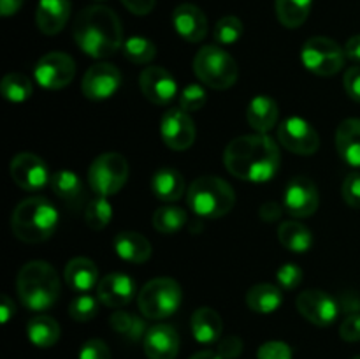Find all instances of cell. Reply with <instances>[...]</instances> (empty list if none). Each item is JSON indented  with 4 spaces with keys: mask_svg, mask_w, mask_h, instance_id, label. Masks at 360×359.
Wrapping results in <instances>:
<instances>
[{
    "mask_svg": "<svg viewBox=\"0 0 360 359\" xmlns=\"http://www.w3.org/2000/svg\"><path fill=\"white\" fill-rule=\"evenodd\" d=\"M183 291L172 278L158 277L148 282L137 296V305L146 319L162 320L178 312Z\"/></svg>",
    "mask_w": 360,
    "mask_h": 359,
    "instance_id": "obj_7",
    "label": "cell"
},
{
    "mask_svg": "<svg viewBox=\"0 0 360 359\" xmlns=\"http://www.w3.org/2000/svg\"><path fill=\"white\" fill-rule=\"evenodd\" d=\"M320 196L315 183L304 176H297L288 182L283 196V208L295 218L311 217L319 210Z\"/></svg>",
    "mask_w": 360,
    "mask_h": 359,
    "instance_id": "obj_12",
    "label": "cell"
},
{
    "mask_svg": "<svg viewBox=\"0 0 360 359\" xmlns=\"http://www.w3.org/2000/svg\"><path fill=\"white\" fill-rule=\"evenodd\" d=\"M281 213H283V204L274 203V201L262 204L259 211L260 218H262L264 222H278L281 218Z\"/></svg>",
    "mask_w": 360,
    "mask_h": 359,
    "instance_id": "obj_49",
    "label": "cell"
},
{
    "mask_svg": "<svg viewBox=\"0 0 360 359\" xmlns=\"http://www.w3.org/2000/svg\"><path fill=\"white\" fill-rule=\"evenodd\" d=\"M115 250L123 260L132 264H143L150 259L151 245L139 232H120L115 238Z\"/></svg>",
    "mask_w": 360,
    "mask_h": 359,
    "instance_id": "obj_26",
    "label": "cell"
},
{
    "mask_svg": "<svg viewBox=\"0 0 360 359\" xmlns=\"http://www.w3.org/2000/svg\"><path fill=\"white\" fill-rule=\"evenodd\" d=\"M136 294V284L129 275L109 273L97 285L98 301L109 308L120 310L129 305Z\"/></svg>",
    "mask_w": 360,
    "mask_h": 359,
    "instance_id": "obj_18",
    "label": "cell"
},
{
    "mask_svg": "<svg viewBox=\"0 0 360 359\" xmlns=\"http://www.w3.org/2000/svg\"><path fill=\"white\" fill-rule=\"evenodd\" d=\"M72 35L81 51L91 58H108L123 48L120 18L109 7L95 4L84 7L74 20Z\"/></svg>",
    "mask_w": 360,
    "mask_h": 359,
    "instance_id": "obj_2",
    "label": "cell"
},
{
    "mask_svg": "<svg viewBox=\"0 0 360 359\" xmlns=\"http://www.w3.org/2000/svg\"><path fill=\"white\" fill-rule=\"evenodd\" d=\"M70 16V0H39L35 21L42 34L55 35L63 30Z\"/></svg>",
    "mask_w": 360,
    "mask_h": 359,
    "instance_id": "obj_21",
    "label": "cell"
},
{
    "mask_svg": "<svg viewBox=\"0 0 360 359\" xmlns=\"http://www.w3.org/2000/svg\"><path fill=\"white\" fill-rule=\"evenodd\" d=\"M160 134L164 143L171 150L183 151L192 146L195 141V125L188 113L172 108L162 116Z\"/></svg>",
    "mask_w": 360,
    "mask_h": 359,
    "instance_id": "obj_16",
    "label": "cell"
},
{
    "mask_svg": "<svg viewBox=\"0 0 360 359\" xmlns=\"http://www.w3.org/2000/svg\"><path fill=\"white\" fill-rule=\"evenodd\" d=\"M221 333H224V322H221V317L213 308L202 306V308L193 312L192 334L199 344H214V341L220 340Z\"/></svg>",
    "mask_w": 360,
    "mask_h": 359,
    "instance_id": "obj_25",
    "label": "cell"
},
{
    "mask_svg": "<svg viewBox=\"0 0 360 359\" xmlns=\"http://www.w3.org/2000/svg\"><path fill=\"white\" fill-rule=\"evenodd\" d=\"M343 84L347 94L355 102H360V65H354L345 73Z\"/></svg>",
    "mask_w": 360,
    "mask_h": 359,
    "instance_id": "obj_46",
    "label": "cell"
},
{
    "mask_svg": "<svg viewBox=\"0 0 360 359\" xmlns=\"http://www.w3.org/2000/svg\"><path fill=\"white\" fill-rule=\"evenodd\" d=\"M21 6H23V0H0V14L4 18L13 16L21 9Z\"/></svg>",
    "mask_w": 360,
    "mask_h": 359,
    "instance_id": "obj_52",
    "label": "cell"
},
{
    "mask_svg": "<svg viewBox=\"0 0 360 359\" xmlns=\"http://www.w3.org/2000/svg\"><path fill=\"white\" fill-rule=\"evenodd\" d=\"M347 53L329 37H311L304 42L301 60L308 70L316 76H334L345 67Z\"/></svg>",
    "mask_w": 360,
    "mask_h": 359,
    "instance_id": "obj_9",
    "label": "cell"
},
{
    "mask_svg": "<svg viewBox=\"0 0 360 359\" xmlns=\"http://www.w3.org/2000/svg\"><path fill=\"white\" fill-rule=\"evenodd\" d=\"M227 171L243 182L266 183L276 176L281 164L278 144L266 134H246L227 144L224 153Z\"/></svg>",
    "mask_w": 360,
    "mask_h": 359,
    "instance_id": "obj_1",
    "label": "cell"
},
{
    "mask_svg": "<svg viewBox=\"0 0 360 359\" xmlns=\"http://www.w3.org/2000/svg\"><path fill=\"white\" fill-rule=\"evenodd\" d=\"M206 104V92L199 84H188L179 95V109L185 113H195Z\"/></svg>",
    "mask_w": 360,
    "mask_h": 359,
    "instance_id": "obj_40",
    "label": "cell"
},
{
    "mask_svg": "<svg viewBox=\"0 0 360 359\" xmlns=\"http://www.w3.org/2000/svg\"><path fill=\"white\" fill-rule=\"evenodd\" d=\"M112 329L120 334V336L127 338L129 341H139L144 340L148 333L146 322L141 317L134 315V313L123 312V310H116L109 319Z\"/></svg>",
    "mask_w": 360,
    "mask_h": 359,
    "instance_id": "obj_33",
    "label": "cell"
},
{
    "mask_svg": "<svg viewBox=\"0 0 360 359\" xmlns=\"http://www.w3.org/2000/svg\"><path fill=\"white\" fill-rule=\"evenodd\" d=\"M112 218V208L109 203V197L97 196L88 203L86 210H84V220L86 225L94 231H101V229L108 227L109 222Z\"/></svg>",
    "mask_w": 360,
    "mask_h": 359,
    "instance_id": "obj_36",
    "label": "cell"
},
{
    "mask_svg": "<svg viewBox=\"0 0 360 359\" xmlns=\"http://www.w3.org/2000/svg\"><path fill=\"white\" fill-rule=\"evenodd\" d=\"M276 280L285 291H294L302 282V270L294 263H287L276 271Z\"/></svg>",
    "mask_w": 360,
    "mask_h": 359,
    "instance_id": "obj_41",
    "label": "cell"
},
{
    "mask_svg": "<svg viewBox=\"0 0 360 359\" xmlns=\"http://www.w3.org/2000/svg\"><path fill=\"white\" fill-rule=\"evenodd\" d=\"M139 87L144 97L158 106L169 104L178 94V84L172 74L158 65H150L141 73Z\"/></svg>",
    "mask_w": 360,
    "mask_h": 359,
    "instance_id": "obj_17",
    "label": "cell"
},
{
    "mask_svg": "<svg viewBox=\"0 0 360 359\" xmlns=\"http://www.w3.org/2000/svg\"><path fill=\"white\" fill-rule=\"evenodd\" d=\"M58 211L46 197L34 196L21 201L13 211L11 227L14 236L25 243H42L58 229Z\"/></svg>",
    "mask_w": 360,
    "mask_h": 359,
    "instance_id": "obj_4",
    "label": "cell"
},
{
    "mask_svg": "<svg viewBox=\"0 0 360 359\" xmlns=\"http://www.w3.org/2000/svg\"><path fill=\"white\" fill-rule=\"evenodd\" d=\"M151 190L164 203H174L181 199L185 194V178L176 169L162 168L153 175Z\"/></svg>",
    "mask_w": 360,
    "mask_h": 359,
    "instance_id": "obj_27",
    "label": "cell"
},
{
    "mask_svg": "<svg viewBox=\"0 0 360 359\" xmlns=\"http://www.w3.org/2000/svg\"><path fill=\"white\" fill-rule=\"evenodd\" d=\"M14 313H16L14 303L7 296H0V319H2V322H9Z\"/></svg>",
    "mask_w": 360,
    "mask_h": 359,
    "instance_id": "obj_51",
    "label": "cell"
},
{
    "mask_svg": "<svg viewBox=\"0 0 360 359\" xmlns=\"http://www.w3.org/2000/svg\"><path fill=\"white\" fill-rule=\"evenodd\" d=\"M188 208L200 218H220L234 208V189L218 176H200L186 192Z\"/></svg>",
    "mask_w": 360,
    "mask_h": 359,
    "instance_id": "obj_5",
    "label": "cell"
},
{
    "mask_svg": "<svg viewBox=\"0 0 360 359\" xmlns=\"http://www.w3.org/2000/svg\"><path fill=\"white\" fill-rule=\"evenodd\" d=\"M16 289L23 306L32 312H46L60 298L58 273L46 260H30L18 273Z\"/></svg>",
    "mask_w": 360,
    "mask_h": 359,
    "instance_id": "obj_3",
    "label": "cell"
},
{
    "mask_svg": "<svg viewBox=\"0 0 360 359\" xmlns=\"http://www.w3.org/2000/svg\"><path fill=\"white\" fill-rule=\"evenodd\" d=\"M9 172L14 183L23 190H28V192H37L51 180L48 168H46V162L37 155L30 153V151L18 153L11 160Z\"/></svg>",
    "mask_w": 360,
    "mask_h": 359,
    "instance_id": "obj_13",
    "label": "cell"
},
{
    "mask_svg": "<svg viewBox=\"0 0 360 359\" xmlns=\"http://www.w3.org/2000/svg\"><path fill=\"white\" fill-rule=\"evenodd\" d=\"M297 310L306 320L320 327L334 324L340 315V305L336 299L316 289L304 291L297 296Z\"/></svg>",
    "mask_w": 360,
    "mask_h": 359,
    "instance_id": "obj_14",
    "label": "cell"
},
{
    "mask_svg": "<svg viewBox=\"0 0 360 359\" xmlns=\"http://www.w3.org/2000/svg\"><path fill=\"white\" fill-rule=\"evenodd\" d=\"M0 90H2V95L9 102H25L27 99H30L34 87H32V81L27 76L20 73H11L4 76L2 83H0Z\"/></svg>",
    "mask_w": 360,
    "mask_h": 359,
    "instance_id": "obj_35",
    "label": "cell"
},
{
    "mask_svg": "<svg viewBox=\"0 0 360 359\" xmlns=\"http://www.w3.org/2000/svg\"><path fill=\"white\" fill-rule=\"evenodd\" d=\"M217 352L224 359H236L243 352V340L238 336H227L225 340H221Z\"/></svg>",
    "mask_w": 360,
    "mask_h": 359,
    "instance_id": "obj_47",
    "label": "cell"
},
{
    "mask_svg": "<svg viewBox=\"0 0 360 359\" xmlns=\"http://www.w3.org/2000/svg\"><path fill=\"white\" fill-rule=\"evenodd\" d=\"M127 180H129V162L116 151L98 155L88 169V183L95 196H115L123 189Z\"/></svg>",
    "mask_w": 360,
    "mask_h": 359,
    "instance_id": "obj_8",
    "label": "cell"
},
{
    "mask_svg": "<svg viewBox=\"0 0 360 359\" xmlns=\"http://www.w3.org/2000/svg\"><path fill=\"white\" fill-rule=\"evenodd\" d=\"M27 336L35 347L49 348L60 340V324L48 315H37L28 320Z\"/></svg>",
    "mask_w": 360,
    "mask_h": 359,
    "instance_id": "obj_30",
    "label": "cell"
},
{
    "mask_svg": "<svg viewBox=\"0 0 360 359\" xmlns=\"http://www.w3.org/2000/svg\"><path fill=\"white\" fill-rule=\"evenodd\" d=\"M313 0H276V16L283 27L299 28L311 13Z\"/></svg>",
    "mask_w": 360,
    "mask_h": 359,
    "instance_id": "obj_32",
    "label": "cell"
},
{
    "mask_svg": "<svg viewBox=\"0 0 360 359\" xmlns=\"http://www.w3.org/2000/svg\"><path fill=\"white\" fill-rule=\"evenodd\" d=\"M94 2H105V0H94Z\"/></svg>",
    "mask_w": 360,
    "mask_h": 359,
    "instance_id": "obj_54",
    "label": "cell"
},
{
    "mask_svg": "<svg viewBox=\"0 0 360 359\" xmlns=\"http://www.w3.org/2000/svg\"><path fill=\"white\" fill-rule=\"evenodd\" d=\"M143 347L148 359H176L179 352V336L169 324H157L148 329Z\"/></svg>",
    "mask_w": 360,
    "mask_h": 359,
    "instance_id": "obj_19",
    "label": "cell"
},
{
    "mask_svg": "<svg viewBox=\"0 0 360 359\" xmlns=\"http://www.w3.org/2000/svg\"><path fill=\"white\" fill-rule=\"evenodd\" d=\"M257 358L259 359H292L294 354H292L290 345H287L285 341H266L259 347V352H257Z\"/></svg>",
    "mask_w": 360,
    "mask_h": 359,
    "instance_id": "obj_42",
    "label": "cell"
},
{
    "mask_svg": "<svg viewBox=\"0 0 360 359\" xmlns=\"http://www.w3.org/2000/svg\"><path fill=\"white\" fill-rule=\"evenodd\" d=\"M193 73L207 87L227 90L238 81L239 67L229 53L218 46H204L193 58Z\"/></svg>",
    "mask_w": 360,
    "mask_h": 359,
    "instance_id": "obj_6",
    "label": "cell"
},
{
    "mask_svg": "<svg viewBox=\"0 0 360 359\" xmlns=\"http://www.w3.org/2000/svg\"><path fill=\"white\" fill-rule=\"evenodd\" d=\"M190 359H224L221 358L218 352H213V351H200L197 352V354H193Z\"/></svg>",
    "mask_w": 360,
    "mask_h": 359,
    "instance_id": "obj_53",
    "label": "cell"
},
{
    "mask_svg": "<svg viewBox=\"0 0 360 359\" xmlns=\"http://www.w3.org/2000/svg\"><path fill=\"white\" fill-rule=\"evenodd\" d=\"M65 284L79 294H88L91 289H97L98 285V267L95 263L86 257H74L67 263L63 271Z\"/></svg>",
    "mask_w": 360,
    "mask_h": 359,
    "instance_id": "obj_22",
    "label": "cell"
},
{
    "mask_svg": "<svg viewBox=\"0 0 360 359\" xmlns=\"http://www.w3.org/2000/svg\"><path fill=\"white\" fill-rule=\"evenodd\" d=\"M98 313V298L90 294H79L72 299L69 306V315L76 322H88Z\"/></svg>",
    "mask_w": 360,
    "mask_h": 359,
    "instance_id": "obj_39",
    "label": "cell"
},
{
    "mask_svg": "<svg viewBox=\"0 0 360 359\" xmlns=\"http://www.w3.org/2000/svg\"><path fill=\"white\" fill-rule=\"evenodd\" d=\"M340 157L352 168H360V118H347L336 130Z\"/></svg>",
    "mask_w": 360,
    "mask_h": 359,
    "instance_id": "obj_23",
    "label": "cell"
},
{
    "mask_svg": "<svg viewBox=\"0 0 360 359\" xmlns=\"http://www.w3.org/2000/svg\"><path fill=\"white\" fill-rule=\"evenodd\" d=\"M136 16H146L153 11L157 0H120Z\"/></svg>",
    "mask_w": 360,
    "mask_h": 359,
    "instance_id": "obj_48",
    "label": "cell"
},
{
    "mask_svg": "<svg viewBox=\"0 0 360 359\" xmlns=\"http://www.w3.org/2000/svg\"><path fill=\"white\" fill-rule=\"evenodd\" d=\"M345 53H347L348 58L360 62V34L348 39L347 46H345Z\"/></svg>",
    "mask_w": 360,
    "mask_h": 359,
    "instance_id": "obj_50",
    "label": "cell"
},
{
    "mask_svg": "<svg viewBox=\"0 0 360 359\" xmlns=\"http://www.w3.org/2000/svg\"><path fill=\"white\" fill-rule=\"evenodd\" d=\"M186 222H188L186 211L183 208L174 206V204L158 208L153 213V227L162 234H174Z\"/></svg>",
    "mask_w": 360,
    "mask_h": 359,
    "instance_id": "obj_34",
    "label": "cell"
},
{
    "mask_svg": "<svg viewBox=\"0 0 360 359\" xmlns=\"http://www.w3.org/2000/svg\"><path fill=\"white\" fill-rule=\"evenodd\" d=\"M278 239L287 250L295 253H304L311 248L313 234L304 224L295 220L281 222L278 227Z\"/></svg>",
    "mask_w": 360,
    "mask_h": 359,
    "instance_id": "obj_29",
    "label": "cell"
},
{
    "mask_svg": "<svg viewBox=\"0 0 360 359\" xmlns=\"http://www.w3.org/2000/svg\"><path fill=\"white\" fill-rule=\"evenodd\" d=\"M172 25L179 37L188 42H200L207 35V20L193 4H179L172 13Z\"/></svg>",
    "mask_w": 360,
    "mask_h": 359,
    "instance_id": "obj_20",
    "label": "cell"
},
{
    "mask_svg": "<svg viewBox=\"0 0 360 359\" xmlns=\"http://www.w3.org/2000/svg\"><path fill=\"white\" fill-rule=\"evenodd\" d=\"M76 74V63L67 53L51 51L42 56L34 69L35 81L46 90L65 88Z\"/></svg>",
    "mask_w": 360,
    "mask_h": 359,
    "instance_id": "obj_10",
    "label": "cell"
},
{
    "mask_svg": "<svg viewBox=\"0 0 360 359\" xmlns=\"http://www.w3.org/2000/svg\"><path fill=\"white\" fill-rule=\"evenodd\" d=\"M243 35V23L236 16H225L217 21L213 30V37L218 44H234L241 39Z\"/></svg>",
    "mask_w": 360,
    "mask_h": 359,
    "instance_id": "obj_38",
    "label": "cell"
},
{
    "mask_svg": "<svg viewBox=\"0 0 360 359\" xmlns=\"http://www.w3.org/2000/svg\"><path fill=\"white\" fill-rule=\"evenodd\" d=\"M340 334L345 341H360V313H350L341 322Z\"/></svg>",
    "mask_w": 360,
    "mask_h": 359,
    "instance_id": "obj_45",
    "label": "cell"
},
{
    "mask_svg": "<svg viewBox=\"0 0 360 359\" xmlns=\"http://www.w3.org/2000/svg\"><path fill=\"white\" fill-rule=\"evenodd\" d=\"M341 194H343L345 203L350 208L360 210V175L359 172H352L345 178L343 187H341Z\"/></svg>",
    "mask_w": 360,
    "mask_h": 359,
    "instance_id": "obj_43",
    "label": "cell"
},
{
    "mask_svg": "<svg viewBox=\"0 0 360 359\" xmlns=\"http://www.w3.org/2000/svg\"><path fill=\"white\" fill-rule=\"evenodd\" d=\"M278 116H280L278 104L273 99L267 97V95H257L255 99L250 101L246 118H248L250 127L257 134L269 132L278 123Z\"/></svg>",
    "mask_w": 360,
    "mask_h": 359,
    "instance_id": "obj_24",
    "label": "cell"
},
{
    "mask_svg": "<svg viewBox=\"0 0 360 359\" xmlns=\"http://www.w3.org/2000/svg\"><path fill=\"white\" fill-rule=\"evenodd\" d=\"M283 303L281 289L273 284H257L246 292V305L257 313H273Z\"/></svg>",
    "mask_w": 360,
    "mask_h": 359,
    "instance_id": "obj_28",
    "label": "cell"
},
{
    "mask_svg": "<svg viewBox=\"0 0 360 359\" xmlns=\"http://www.w3.org/2000/svg\"><path fill=\"white\" fill-rule=\"evenodd\" d=\"M123 55L134 63H150L157 55V46L150 39L132 35L123 42Z\"/></svg>",
    "mask_w": 360,
    "mask_h": 359,
    "instance_id": "obj_37",
    "label": "cell"
},
{
    "mask_svg": "<svg viewBox=\"0 0 360 359\" xmlns=\"http://www.w3.org/2000/svg\"><path fill=\"white\" fill-rule=\"evenodd\" d=\"M352 359H360V355H355V358H352Z\"/></svg>",
    "mask_w": 360,
    "mask_h": 359,
    "instance_id": "obj_55",
    "label": "cell"
},
{
    "mask_svg": "<svg viewBox=\"0 0 360 359\" xmlns=\"http://www.w3.org/2000/svg\"><path fill=\"white\" fill-rule=\"evenodd\" d=\"M49 185H51L53 192L69 206H77L81 197H83V187H81L79 176L72 171H67V169H62V171H56L55 175H51Z\"/></svg>",
    "mask_w": 360,
    "mask_h": 359,
    "instance_id": "obj_31",
    "label": "cell"
},
{
    "mask_svg": "<svg viewBox=\"0 0 360 359\" xmlns=\"http://www.w3.org/2000/svg\"><path fill=\"white\" fill-rule=\"evenodd\" d=\"M79 359H111V351L105 341L94 338V340L83 344L79 351Z\"/></svg>",
    "mask_w": 360,
    "mask_h": 359,
    "instance_id": "obj_44",
    "label": "cell"
},
{
    "mask_svg": "<svg viewBox=\"0 0 360 359\" xmlns=\"http://www.w3.org/2000/svg\"><path fill=\"white\" fill-rule=\"evenodd\" d=\"M122 84V74L111 63H95L86 70L81 83L83 95L90 101H104L112 97Z\"/></svg>",
    "mask_w": 360,
    "mask_h": 359,
    "instance_id": "obj_15",
    "label": "cell"
},
{
    "mask_svg": "<svg viewBox=\"0 0 360 359\" xmlns=\"http://www.w3.org/2000/svg\"><path fill=\"white\" fill-rule=\"evenodd\" d=\"M278 139L288 151L297 155H313L320 146L319 132L311 123L299 116H290L280 123Z\"/></svg>",
    "mask_w": 360,
    "mask_h": 359,
    "instance_id": "obj_11",
    "label": "cell"
}]
</instances>
